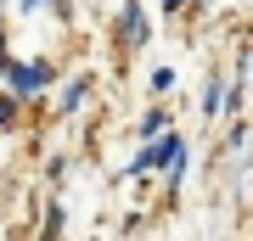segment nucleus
Returning <instances> with one entry per match:
<instances>
[{"label":"nucleus","mask_w":253,"mask_h":241,"mask_svg":"<svg viewBox=\"0 0 253 241\" xmlns=\"http://www.w3.org/2000/svg\"><path fill=\"white\" fill-rule=\"evenodd\" d=\"M51 84H56V62H51V56H28V62H11V68H6V79H0V90H11L23 107H28L34 96H45Z\"/></svg>","instance_id":"nucleus-1"},{"label":"nucleus","mask_w":253,"mask_h":241,"mask_svg":"<svg viewBox=\"0 0 253 241\" xmlns=\"http://www.w3.org/2000/svg\"><path fill=\"white\" fill-rule=\"evenodd\" d=\"M180 146H186V135L180 129H163L158 135V140H141V152L135 157H129V179H141V174H163V169H169V163H174V152H180Z\"/></svg>","instance_id":"nucleus-2"},{"label":"nucleus","mask_w":253,"mask_h":241,"mask_svg":"<svg viewBox=\"0 0 253 241\" xmlns=\"http://www.w3.org/2000/svg\"><path fill=\"white\" fill-rule=\"evenodd\" d=\"M146 39H152V11H146V0H124V6H118V45H124V51H146Z\"/></svg>","instance_id":"nucleus-3"},{"label":"nucleus","mask_w":253,"mask_h":241,"mask_svg":"<svg viewBox=\"0 0 253 241\" xmlns=\"http://www.w3.org/2000/svg\"><path fill=\"white\" fill-rule=\"evenodd\" d=\"M84 101H90V73H73V79H62V90H56V112L73 118Z\"/></svg>","instance_id":"nucleus-4"},{"label":"nucleus","mask_w":253,"mask_h":241,"mask_svg":"<svg viewBox=\"0 0 253 241\" xmlns=\"http://www.w3.org/2000/svg\"><path fill=\"white\" fill-rule=\"evenodd\" d=\"M197 112H203V124H219V112H225V79L219 73H208V84L197 96Z\"/></svg>","instance_id":"nucleus-5"},{"label":"nucleus","mask_w":253,"mask_h":241,"mask_svg":"<svg viewBox=\"0 0 253 241\" xmlns=\"http://www.w3.org/2000/svg\"><path fill=\"white\" fill-rule=\"evenodd\" d=\"M169 124H174V118H169V107H146V112H141V124H135V140H158Z\"/></svg>","instance_id":"nucleus-6"},{"label":"nucleus","mask_w":253,"mask_h":241,"mask_svg":"<svg viewBox=\"0 0 253 241\" xmlns=\"http://www.w3.org/2000/svg\"><path fill=\"white\" fill-rule=\"evenodd\" d=\"M62 230H68V207L51 202L45 207V224H40V241H62Z\"/></svg>","instance_id":"nucleus-7"},{"label":"nucleus","mask_w":253,"mask_h":241,"mask_svg":"<svg viewBox=\"0 0 253 241\" xmlns=\"http://www.w3.org/2000/svg\"><path fill=\"white\" fill-rule=\"evenodd\" d=\"M186 169H191V152L180 146V152H174V163H169V169H163V191H169V197H174V191H180V179H186Z\"/></svg>","instance_id":"nucleus-8"},{"label":"nucleus","mask_w":253,"mask_h":241,"mask_svg":"<svg viewBox=\"0 0 253 241\" xmlns=\"http://www.w3.org/2000/svg\"><path fill=\"white\" fill-rule=\"evenodd\" d=\"M146 84H152V96H169V90L180 84V73H174L169 62H158V68H152V79H146Z\"/></svg>","instance_id":"nucleus-9"},{"label":"nucleus","mask_w":253,"mask_h":241,"mask_svg":"<svg viewBox=\"0 0 253 241\" xmlns=\"http://www.w3.org/2000/svg\"><path fill=\"white\" fill-rule=\"evenodd\" d=\"M17 118H23V101L11 90H0V129H17Z\"/></svg>","instance_id":"nucleus-10"},{"label":"nucleus","mask_w":253,"mask_h":241,"mask_svg":"<svg viewBox=\"0 0 253 241\" xmlns=\"http://www.w3.org/2000/svg\"><path fill=\"white\" fill-rule=\"evenodd\" d=\"M225 124H231V129H225V140L242 152V146H248V118H242V112H225Z\"/></svg>","instance_id":"nucleus-11"},{"label":"nucleus","mask_w":253,"mask_h":241,"mask_svg":"<svg viewBox=\"0 0 253 241\" xmlns=\"http://www.w3.org/2000/svg\"><path fill=\"white\" fill-rule=\"evenodd\" d=\"M6 68H11V51H6V28H0V79H6Z\"/></svg>","instance_id":"nucleus-12"},{"label":"nucleus","mask_w":253,"mask_h":241,"mask_svg":"<svg viewBox=\"0 0 253 241\" xmlns=\"http://www.w3.org/2000/svg\"><path fill=\"white\" fill-rule=\"evenodd\" d=\"M158 11H163V17H174V11H186V0H158Z\"/></svg>","instance_id":"nucleus-13"},{"label":"nucleus","mask_w":253,"mask_h":241,"mask_svg":"<svg viewBox=\"0 0 253 241\" xmlns=\"http://www.w3.org/2000/svg\"><path fill=\"white\" fill-rule=\"evenodd\" d=\"M186 6H197V11H203V6H208V0H186Z\"/></svg>","instance_id":"nucleus-14"},{"label":"nucleus","mask_w":253,"mask_h":241,"mask_svg":"<svg viewBox=\"0 0 253 241\" xmlns=\"http://www.w3.org/2000/svg\"><path fill=\"white\" fill-rule=\"evenodd\" d=\"M0 17H6V0H0Z\"/></svg>","instance_id":"nucleus-15"},{"label":"nucleus","mask_w":253,"mask_h":241,"mask_svg":"<svg viewBox=\"0 0 253 241\" xmlns=\"http://www.w3.org/2000/svg\"><path fill=\"white\" fill-rule=\"evenodd\" d=\"M11 241H23V236H11Z\"/></svg>","instance_id":"nucleus-16"}]
</instances>
